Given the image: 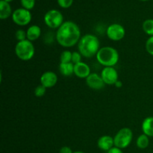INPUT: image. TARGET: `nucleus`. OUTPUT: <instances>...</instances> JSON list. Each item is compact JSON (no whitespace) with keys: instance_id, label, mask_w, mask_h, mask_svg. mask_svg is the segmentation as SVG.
I'll use <instances>...</instances> for the list:
<instances>
[{"instance_id":"nucleus-3","label":"nucleus","mask_w":153,"mask_h":153,"mask_svg":"<svg viewBox=\"0 0 153 153\" xmlns=\"http://www.w3.org/2000/svg\"><path fill=\"white\" fill-rule=\"evenodd\" d=\"M96 57L97 61L105 67H114L120 59L118 51L111 46L100 48Z\"/></svg>"},{"instance_id":"nucleus-29","label":"nucleus","mask_w":153,"mask_h":153,"mask_svg":"<svg viewBox=\"0 0 153 153\" xmlns=\"http://www.w3.org/2000/svg\"><path fill=\"white\" fill-rule=\"evenodd\" d=\"M114 85L117 87V88H121V87L123 86V83H122V82H121V81L118 80L117 82L115 83Z\"/></svg>"},{"instance_id":"nucleus-5","label":"nucleus","mask_w":153,"mask_h":153,"mask_svg":"<svg viewBox=\"0 0 153 153\" xmlns=\"http://www.w3.org/2000/svg\"><path fill=\"white\" fill-rule=\"evenodd\" d=\"M132 138L133 132L131 128L127 127L121 128L114 137V146H117L121 149H126L131 143Z\"/></svg>"},{"instance_id":"nucleus-27","label":"nucleus","mask_w":153,"mask_h":153,"mask_svg":"<svg viewBox=\"0 0 153 153\" xmlns=\"http://www.w3.org/2000/svg\"><path fill=\"white\" fill-rule=\"evenodd\" d=\"M59 153H73V150H72V149L70 147H69V146H63V147L61 148V149H60L59 151Z\"/></svg>"},{"instance_id":"nucleus-28","label":"nucleus","mask_w":153,"mask_h":153,"mask_svg":"<svg viewBox=\"0 0 153 153\" xmlns=\"http://www.w3.org/2000/svg\"><path fill=\"white\" fill-rule=\"evenodd\" d=\"M107 153H123L122 151V149H120V148L117 147V146H114L113 148L110 149L109 151H108Z\"/></svg>"},{"instance_id":"nucleus-22","label":"nucleus","mask_w":153,"mask_h":153,"mask_svg":"<svg viewBox=\"0 0 153 153\" xmlns=\"http://www.w3.org/2000/svg\"><path fill=\"white\" fill-rule=\"evenodd\" d=\"M46 89L47 88L46 87H44L43 85H40L37 87H36L34 91V94L35 95V97H42L46 94Z\"/></svg>"},{"instance_id":"nucleus-4","label":"nucleus","mask_w":153,"mask_h":153,"mask_svg":"<svg viewBox=\"0 0 153 153\" xmlns=\"http://www.w3.org/2000/svg\"><path fill=\"white\" fill-rule=\"evenodd\" d=\"M15 54L21 61H27L32 59L35 54V48L31 41L28 40L17 42L15 46Z\"/></svg>"},{"instance_id":"nucleus-7","label":"nucleus","mask_w":153,"mask_h":153,"mask_svg":"<svg viewBox=\"0 0 153 153\" xmlns=\"http://www.w3.org/2000/svg\"><path fill=\"white\" fill-rule=\"evenodd\" d=\"M31 13L30 10L21 7L16 9L12 13V19L16 25L25 26L28 25L31 21Z\"/></svg>"},{"instance_id":"nucleus-1","label":"nucleus","mask_w":153,"mask_h":153,"mask_svg":"<svg viewBox=\"0 0 153 153\" xmlns=\"http://www.w3.org/2000/svg\"><path fill=\"white\" fill-rule=\"evenodd\" d=\"M81 30L76 23L72 21H66L55 34L56 41L63 47L70 48L78 44L81 39Z\"/></svg>"},{"instance_id":"nucleus-32","label":"nucleus","mask_w":153,"mask_h":153,"mask_svg":"<svg viewBox=\"0 0 153 153\" xmlns=\"http://www.w3.org/2000/svg\"><path fill=\"white\" fill-rule=\"evenodd\" d=\"M140 1H149V0H140Z\"/></svg>"},{"instance_id":"nucleus-23","label":"nucleus","mask_w":153,"mask_h":153,"mask_svg":"<svg viewBox=\"0 0 153 153\" xmlns=\"http://www.w3.org/2000/svg\"><path fill=\"white\" fill-rule=\"evenodd\" d=\"M15 37H16V40H18V42L27 40L26 31L22 29H18L15 32Z\"/></svg>"},{"instance_id":"nucleus-20","label":"nucleus","mask_w":153,"mask_h":153,"mask_svg":"<svg viewBox=\"0 0 153 153\" xmlns=\"http://www.w3.org/2000/svg\"><path fill=\"white\" fill-rule=\"evenodd\" d=\"M72 54L69 50H64L61 52L60 55V61L61 63H70L72 62Z\"/></svg>"},{"instance_id":"nucleus-16","label":"nucleus","mask_w":153,"mask_h":153,"mask_svg":"<svg viewBox=\"0 0 153 153\" xmlns=\"http://www.w3.org/2000/svg\"><path fill=\"white\" fill-rule=\"evenodd\" d=\"M12 9L10 5V3L0 0V19H6L10 16H12Z\"/></svg>"},{"instance_id":"nucleus-9","label":"nucleus","mask_w":153,"mask_h":153,"mask_svg":"<svg viewBox=\"0 0 153 153\" xmlns=\"http://www.w3.org/2000/svg\"><path fill=\"white\" fill-rule=\"evenodd\" d=\"M102 79L105 85H114L119 79L117 71L114 67H104L101 73Z\"/></svg>"},{"instance_id":"nucleus-12","label":"nucleus","mask_w":153,"mask_h":153,"mask_svg":"<svg viewBox=\"0 0 153 153\" xmlns=\"http://www.w3.org/2000/svg\"><path fill=\"white\" fill-rule=\"evenodd\" d=\"M91 68L85 62H80L74 64V75L80 79H85L91 74Z\"/></svg>"},{"instance_id":"nucleus-14","label":"nucleus","mask_w":153,"mask_h":153,"mask_svg":"<svg viewBox=\"0 0 153 153\" xmlns=\"http://www.w3.org/2000/svg\"><path fill=\"white\" fill-rule=\"evenodd\" d=\"M27 40L33 42L37 40L41 36V28L37 25H32L26 31Z\"/></svg>"},{"instance_id":"nucleus-8","label":"nucleus","mask_w":153,"mask_h":153,"mask_svg":"<svg viewBox=\"0 0 153 153\" xmlns=\"http://www.w3.org/2000/svg\"><path fill=\"white\" fill-rule=\"evenodd\" d=\"M106 34L110 40L113 41H119L125 37L126 29L119 23L111 24L106 30Z\"/></svg>"},{"instance_id":"nucleus-21","label":"nucleus","mask_w":153,"mask_h":153,"mask_svg":"<svg viewBox=\"0 0 153 153\" xmlns=\"http://www.w3.org/2000/svg\"><path fill=\"white\" fill-rule=\"evenodd\" d=\"M21 4L23 8L31 10L35 5V0H20Z\"/></svg>"},{"instance_id":"nucleus-19","label":"nucleus","mask_w":153,"mask_h":153,"mask_svg":"<svg viewBox=\"0 0 153 153\" xmlns=\"http://www.w3.org/2000/svg\"><path fill=\"white\" fill-rule=\"evenodd\" d=\"M143 31L149 37L153 36V19H146L142 25Z\"/></svg>"},{"instance_id":"nucleus-31","label":"nucleus","mask_w":153,"mask_h":153,"mask_svg":"<svg viewBox=\"0 0 153 153\" xmlns=\"http://www.w3.org/2000/svg\"><path fill=\"white\" fill-rule=\"evenodd\" d=\"M4 1H7V2H8V3H10V1H13V0H4Z\"/></svg>"},{"instance_id":"nucleus-26","label":"nucleus","mask_w":153,"mask_h":153,"mask_svg":"<svg viewBox=\"0 0 153 153\" xmlns=\"http://www.w3.org/2000/svg\"><path fill=\"white\" fill-rule=\"evenodd\" d=\"M60 7L63 8H68L73 4V0H57Z\"/></svg>"},{"instance_id":"nucleus-11","label":"nucleus","mask_w":153,"mask_h":153,"mask_svg":"<svg viewBox=\"0 0 153 153\" xmlns=\"http://www.w3.org/2000/svg\"><path fill=\"white\" fill-rule=\"evenodd\" d=\"M40 85H43L46 88H51L58 82V76L54 72L46 71L40 76Z\"/></svg>"},{"instance_id":"nucleus-18","label":"nucleus","mask_w":153,"mask_h":153,"mask_svg":"<svg viewBox=\"0 0 153 153\" xmlns=\"http://www.w3.org/2000/svg\"><path fill=\"white\" fill-rule=\"evenodd\" d=\"M149 137L144 134H142L137 137V141H136V145L139 149H144L147 148L149 145Z\"/></svg>"},{"instance_id":"nucleus-2","label":"nucleus","mask_w":153,"mask_h":153,"mask_svg":"<svg viewBox=\"0 0 153 153\" xmlns=\"http://www.w3.org/2000/svg\"><path fill=\"white\" fill-rule=\"evenodd\" d=\"M79 52L85 58H93L100 49V43L97 36L87 34L82 36L78 43Z\"/></svg>"},{"instance_id":"nucleus-17","label":"nucleus","mask_w":153,"mask_h":153,"mask_svg":"<svg viewBox=\"0 0 153 153\" xmlns=\"http://www.w3.org/2000/svg\"><path fill=\"white\" fill-rule=\"evenodd\" d=\"M60 73L65 77H70L74 74V64L70 63H60Z\"/></svg>"},{"instance_id":"nucleus-6","label":"nucleus","mask_w":153,"mask_h":153,"mask_svg":"<svg viewBox=\"0 0 153 153\" xmlns=\"http://www.w3.org/2000/svg\"><path fill=\"white\" fill-rule=\"evenodd\" d=\"M44 22L49 28L58 29L64 23V16L58 10L52 9L45 13Z\"/></svg>"},{"instance_id":"nucleus-13","label":"nucleus","mask_w":153,"mask_h":153,"mask_svg":"<svg viewBox=\"0 0 153 153\" xmlns=\"http://www.w3.org/2000/svg\"><path fill=\"white\" fill-rule=\"evenodd\" d=\"M97 146L101 150L108 152L114 146V137H112L110 135L102 136L99 138L98 141H97Z\"/></svg>"},{"instance_id":"nucleus-24","label":"nucleus","mask_w":153,"mask_h":153,"mask_svg":"<svg viewBox=\"0 0 153 153\" xmlns=\"http://www.w3.org/2000/svg\"><path fill=\"white\" fill-rule=\"evenodd\" d=\"M146 50L150 55L153 56V36L149 37L146 42Z\"/></svg>"},{"instance_id":"nucleus-10","label":"nucleus","mask_w":153,"mask_h":153,"mask_svg":"<svg viewBox=\"0 0 153 153\" xmlns=\"http://www.w3.org/2000/svg\"><path fill=\"white\" fill-rule=\"evenodd\" d=\"M86 84L90 88L96 91L102 89L105 84L102 79L101 75L97 73H91L86 79Z\"/></svg>"},{"instance_id":"nucleus-15","label":"nucleus","mask_w":153,"mask_h":153,"mask_svg":"<svg viewBox=\"0 0 153 153\" xmlns=\"http://www.w3.org/2000/svg\"><path fill=\"white\" fill-rule=\"evenodd\" d=\"M141 128L143 134L148 137H153V117L145 118L142 123Z\"/></svg>"},{"instance_id":"nucleus-25","label":"nucleus","mask_w":153,"mask_h":153,"mask_svg":"<svg viewBox=\"0 0 153 153\" xmlns=\"http://www.w3.org/2000/svg\"><path fill=\"white\" fill-rule=\"evenodd\" d=\"M82 54L79 52H73L72 54V63L73 64H78V63L82 62Z\"/></svg>"},{"instance_id":"nucleus-30","label":"nucleus","mask_w":153,"mask_h":153,"mask_svg":"<svg viewBox=\"0 0 153 153\" xmlns=\"http://www.w3.org/2000/svg\"><path fill=\"white\" fill-rule=\"evenodd\" d=\"M73 153H85V152H82V151H76V152H73Z\"/></svg>"}]
</instances>
